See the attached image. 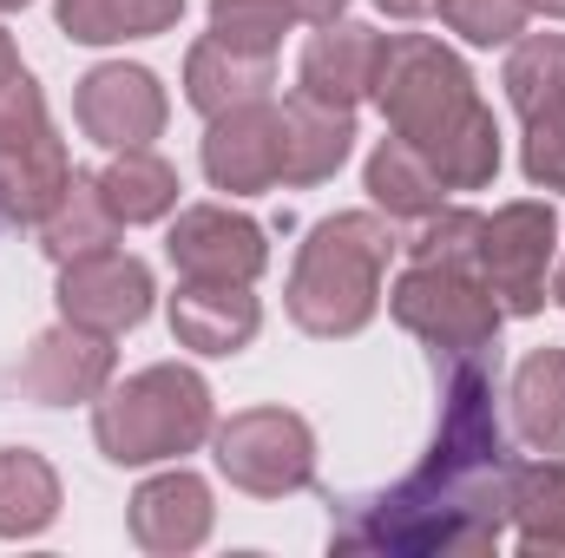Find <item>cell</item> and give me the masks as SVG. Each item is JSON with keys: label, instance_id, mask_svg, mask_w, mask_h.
I'll return each mask as SVG.
<instances>
[{"label": "cell", "instance_id": "obj_1", "mask_svg": "<svg viewBox=\"0 0 565 558\" xmlns=\"http://www.w3.org/2000/svg\"><path fill=\"white\" fill-rule=\"evenodd\" d=\"M440 420L422 466L382 493L342 500L329 526V552H388V558H487L507 546V493H513V447L500 427V348L480 355H434Z\"/></svg>", "mask_w": 565, "mask_h": 558}, {"label": "cell", "instance_id": "obj_4", "mask_svg": "<svg viewBox=\"0 0 565 558\" xmlns=\"http://www.w3.org/2000/svg\"><path fill=\"white\" fill-rule=\"evenodd\" d=\"M375 106L395 139L434 151L447 132H460L480 112V93H473V73L460 66V53H447L434 33H395L382 53V73H375Z\"/></svg>", "mask_w": 565, "mask_h": 558}, {"label": "cell", "instance_id": "obj_22", "mask_svg": "<svg viewBox=\"0 0 565 558\" xmlns=\"http://www.w3.org/2000/svg\"><path fill=\"white\" fill-rule=\"evenodd\" d=\"M362 184H369V197H375L382 217H408V224L427 217V211H440V197H447L440 171H434L408 139H382L375 144L369 164H362Z\"/></svg>", "mask_w": 565, "mask_h": 558}, {"label": "cell", "instance_id": "obj_12", "mask_svg": "<svg viewBox=\"0 0 565 558\" xmlns=\"http://www.w3.org/2000/svg\"><path fill=\"white\" fill-rule=\"evenodd\" d=\"M204 178L231 197H257L282 184V106L250 99L211 119L204 132Z\"/></svg>", "mask_w": 565, "mask_h": 558}, {"label": "cell", "instance_id": "obj_10", "mask_svg": "<svg viewBox=\"0 0 565 558\" xmlns=\"http://www.w3.org/2000/svg\"><path fill=\"white\" fill-rule=\"evenodd\" d=\"M73 112H79V132L106 151H139L164 132L171 106H164V86L151 66H126V60H106L79 79L73 93Z\"/></svg>", "mask_w": 565, "mask_h": 558}, {"label": "cell", "instance_id": "obj_20", "mask_svg": "<svg viewBox=\"0 0 565 558\" xmlns=\"http://www.w3.org/2000/svg\"><path fill=\"white\" fill-rule=\"evenodd\" d=\"M119 217H113V204H106V191H99V178L93 171H73V184H66V197L46 211V224H40V250L53 257V264H73V257H93V250H113L119 244Z\"/></svg>", "mask_w": 565, "mask_h": 558}, {"label": "cell", "instance_id": "obj_23", "mask_svg": "<svg viewBox=\"0 0 565 558\" xmlns=\"http://www.w3.org/2000/svg\"><path fill=\"white\" fill-rule=\"evenodd\" d=\"M513 427L533 453H565V348H533L513 375Z\"/></svg>", "mask_w": 565, "mask_h": 558}, {"label": "cell", "instance_id": "obj_18", "mask_svg": "<svg viewBox=\"0 0 565 558\" xmlns=\"http://www.w3.org/2000/svg\"><path fill=\"white\" fill-rule=\"evenodd\" d=\"M184 99L217 119L231 106H250V99H277V60H257V53H237L224 40H198L184 53Z\"/></svg>", "mask_w": 565, "mask_h": 558}, {"label": "cell", "instance_id": "obj_9", "mask_svg": "<svg viewBox=\"0 0 565 558\" xmlns=\"http://www.w3.org/2000/svg\"><path fill=\"white\" fill-rule=\"evenodd\" d=\"M164 257H171L178 277H198V282H257L270 270V237L244 211L191 204V211H178V224L164 237Z\"/></svg>", "mask_w": 565, "mask_h": 558}, {"label": "cell", "instance_id": "obj_35", "mask_svg": "<svg viewBox=\"0 0 565 558\" xmlns=\"http://www.w3.org/2000/svg\"><path fill=\"white\" fill-rule=\"evenodd\" d=\"M533 13H546V20H565V0H526Z\"/></svg>", "mask_w": 565, "mask_h": 558}, {"label": "cell", "instance_id": "obj_32", "mask_svg": "<svg viewBox=\"0 0 565 558\" xmlns=\"http://www.w3.org/2000/svg\"><path fill=\"white\" fill-rule=\"evenodd\" d=\"M289 7H296V20H309V26H329V20H342L349 0H289Z\"/></svg>", "mask_w": 565, "mask_h": 558}, {"label": "cell", "instance_id": "obj_26", "mask_svg": "<svg viewBox=\"0 0 565 558\" xmlns=\"http://www.w3.org/2000/svg\"><path fill=\"white\" fill-rule=\"evenodd\" d=\"M507 99L520 119H540V112H565V33H526L513 40V60L500 73Z\"/></svg>", "mask_w": 565, "mask_h": 558}, {"label": "cell", "instance_id": "obj_28", "mask_svg": "<svg viewBox=\"0 0 565 558\" xmlns=\"http://www.w3.org/2000/svg\"><path fill=\"white\" fill-rule=\"evenodd\" d=\"M289 26H296V7L289 0H211V40H224L237 53L277 60Z\"/></svg>", "mask_w": 565, "mask_h": 558}, {"label": "cell", "instance_id": "obj_25", "mask_svg": "<svg viewBox=\"0 0 565 558\" xmlns=\"http://www.w3.org/2000/svg\"><path fill=\"white\" fill-rule=\"evenodd\" d=\"M99 191H106V204H113L119 224H158V217L178 211V171L151 144L113 151V164L99 171Z\"/></svg>", "mask_w": 565, "mask_h": 558}, {"label": "cell", "instance_id": "obj_15", "mask_svg": "<svg viewBox=\"0 0 565 558\" xmlns=\"http://www.w3.org/2000/svg\"><path fill=\"white\" fill-rule=\"evenodd\" d=\"M211 519H217L211 486H204L198 473H184V466L145 480L139 493H132V539L158 558L198 552V546L211 539Z\"/></svg>", "mask_w": 565, "mask_h": 558}, {"label": "cell", "instance_id": "obj_5", "mask_svg": "<svg viewBox=\"0 0 565 558\" xmlns=\"http://www.w3.org/2000/svg\"><path fill=\"white\" fill-rule=\"evenodd\" d=\"M388 309L408 335H422L434 355H480V348H500V296L487 289L480 270H447V264H408L395 289H388Z\"/></svg>", "mask_w": 565, "mask_h": 558}, {"label": "cell", "instance_id": "obj_33", "mask_svg": "<svg viewBox=\"0 0 565 558\" xmlns=\"http://www.w3.org/2000/svg\"><path fill=\"white\" fill-rule=\"evenodd\" d=\"M375 7H382V13H395V20H422L434 0H375Z\"/></svg>", "mask_w": 565, "mask_h": 558}, {"label": "cell", "instance_id": "obj_16", "mask_svg": "<svg viewBox=\"0 0 565 558\" xmlns=\"http://www.w3.org/2000/svg\"><path fill=\"white\" fill-rule=\"evenodd\" d=\"M66 184H73V158L53 126L20 144H0V217L7 224H46V211L66 197Z\"/></svg>", "mask_w": 565, "mask_h": 558}, {"label": "cell", "instance_id": "obj_17", "mask_svg": "<svg viewBox=\"0 0 565 558\" xmlns=\"http://www.w3.org/2000/svg\"><path fill=\"white\" fill-rule=\"evenodd\" d=\"M282 106V184H322L355 151V112H335L322 99H277Z\"/></svg>", "mask_w": 565, "mask_h": 558}, {"label": "cell", "instance_id": "obj_37", "mask_svg": "<svg viewBox=\"0 0 565 558\" xmlns=\"http://www.w3.org/2000/svg\"><path fill=\"white\" fill-rule=\"evenodd\" d=\"M20 7H26V0H0V13H20Z\"/></svg>", "mask_w": 565, "mask_h": 558}, {"label": "cell", "instance_id": "obj_2", "mask_svg": "<svg viewBox=\"0 0 565 558\" xmlns=\"http://www.w3.org/2000/svg\"><path fill=\"white\" fill-rule=\"evenodd\" d=\"M395 250L402 237L382 211H335L309 224L296 270H289V322L316 342L362 335L382 309V277Z\"/></svg>", "mask_w": 565, "mask_h": 558}, {"label": "cell", "instance_id": "obj_31", "mask_svg": "<svg viewBox=\"0 0 565 558\" xmlns=\"http://www.w3.org/2000/svg\"><path fill=\"white\" fill-rule=\"evenodd\" d=\"M46 126H53L46 119V93L33 86V73H13L0 86V144H20L33 132H46Z\"/></svg>", "mask_w": 565, "mask_h": 558}, {"label": "cell", "instance_id": "obj_19", "mask_svg": "<svg viewBox=\"0 0 565 558\" xmlns=\"http://www.w3.org/2000/svg\"><path fill=\"white\" fill-rule=\"evenodd\" d=\"M507 519H513V546L520 552H565V460H513V493H507Z\"/></svg>", "mask_w": 565, "mask_h": 558}, {"label": "cell", "instance_id": "obj_3", "mask_svg": "<svg viewBox=\"0 0 565 558\" xmlns=\"http://www.w3.org/2000/svg\"><path fill=\"white\" fill-rule=\"evenodd\" d=\"M211 427H217L211 382L198 368H178V362H151L139 375L113 382L93 408V440L113 466L184 460L211 440Z\"/></svg>", "mask_w": 565, "mask_h": 558}, {"label": "cell", "instance_id": "obj_36", "mask_svg": "<svg viewBox=\"0 0 565 558\" xmlns=\"http://www.w3.org/2000/svg\"><path fill=\"white\" fill-rule=\"evenodd\" d=\"M553 302H565V264L553 270Z\"/></svg>", "mask_w": 565, "mask_h": 558}, {"label": "cell", "instance_id": "obj_34", "mask_svg": "<svg viewBox=\"0 0 565 558\" xmlns=\"http://www.w3.org/2000/svg\"><path fill=\"white\" fill-rule=\"evenodd\" d=\"M13 73H26V66H20V53H13V40H7V26H0V86H7Z\"/></svg>", "mask_w": 565, "mask_h": 558}, {"label": "cell", "instance_id": "obj_8", "mask_svg": "<svg viewBox=\"0 0 565 558\" xmlns=\"http://www.w3.org/2000/svg\"><path fill=\"white\" fill-rule=\"evenodd\" d=\"M119 375V348L113 335L99 329H79V322H53L33 335V348L20 355L13 368V388L33 401V408H73V401H99Z\"/></svg>", "mask_w": 565, "mask_h": 558}, {"label": "cell", "instance_id": "obj_38", "mask_svg": "<svg viewBox=\"0 0 565 558\" xmlns=\"http://www.w3.org/2000/svg\"><path fill=\"white\" fill-rule=\"evenodd\" d=\"M0 224H7V217H0Z\"/></svg>", "mask_w": 565, "mask_h": 558}, {"label": "cell", "instance_id": "obj_21", "mask_svg": "<svg viewBox=\"0 0 565 558\" xmlns=\"http://www.w3.org/2000/svg\"><path fill=\"white\" fill-rule=\"evenodd\" d=\"M60 33L79 46H119V40H151L184 20V0H53Z\"/></svg>", "mask_w": 565, "mask_h": 558}, {"label": "cell", "instance_id": "obj_7", "mask_svg": "<svg viewBox=\"0 0 565 558\" xmlns=\"http://www.w3.org/2000/svg\"><path fill=\"white\" fill-rule=\"evenodd\" d=\"M553 257H559V217L540 197L500 204L480 224V277L500 296L507 315H540L553 302Z\"/></svg>", "mask_w": 565, "mask_h": 558}, {"label": "cell", "instance_id": "obj_11", "mask_svg": "<svg viewBox=\"0 0 565 558\" xmlns=\"http://www.w3.org/2000/svg\"><path fill=\"white\" fill-rule=\"evenodd\" d=\"M60 315L79 322V329H99V335H126L151 315V264L126 257V250H93V257H73L60 264Z\"/></svg>", "mask_w": 565, "mask_h": 558}, {"label": "cell", "instance_id": "obj_13", "mask_svg": "<svg viewBox=\"0 0 565 558\" xmlns=\"http://www.w3.org/2000/svg\"><path fill=\"white\" fill-rule=\"evenodd\" d=\"M382 53H388V33H375V26H362V20H329V26L302 46L296 93H302V99H322V106H335V112H355L362 99H375Z\"/></svg>", "mask_w": 565, "mask_h": 558}, {"label": "cell", "instance_id": "obj_30", "mask_svg": "<svg viewBox=\"0 0 565 558\" xmlns=\"http://www.w3.org/2000/svg\"><path fill=\"white\" fill-rule=\"evenodd\" d=\"M520 164L540 191H565V112H540L526 119V144H520Z\"/></svg>", "mask_w": 565, "mask_h": 558}, {"label": "cell", "instance_id": "obj_29", "mask_svg": "<svg viewBox=\"0 0 565 558\" xmlns=\"http://www.w3.org/2000/svg\"><path fill=\"white\" fill-rule=\"evenodd\" d=\"M434 7L467 46H513L526 33V20H533L526 0H434Z\"/></svg>", "mask_w": 565, "mask_h": 558}, {"label": "cell", "instance_id": "obj_27", "mask_svg": "<svg viewBox=\"0 0 565 558\" xmlns=\"http://www.w3.org/2000/svg\"><path fill=\"white\" fill-rule=\"evenodd\" d=\"M480 211H427L415 217V230L402 237L408 264H447V270H480Z\"/></svg>", "mask_w": 565, "mask_h": 558}, {"label": "cell", "instance_id": "obj_14", "mask_svg": "<svg viewBox=\"0 0 565 558\" xmlns=\"http://www.w3.org/2000/svg\"><path fill=\"white\" fill-rule=\"evenodd\" d=\"M264 329V309L250 282H198L184 277L171 296V335L191 355H244Z\"/></svg>", "mask_w": 565, "mask_h": 558}, {"label": "cell", "instance_id": "obj_24", "mask_svg": "<svg viewBox=\"0 0 565 558\" xmlns=\"http://www.w3.org/2000/svg\"><path fill=\"white\" fill-rule=\"evenodd\" d=\"M60 519V473L33 447H0V539H40Z\"/></svg>", "mask_w": 565, "mask_h": 558}, {"label": "cell", "instance_id": "obj_6", "mask_svg": "<svg viewBox=\"0 0 565 558\" xmlns=\"http://www.w3.org/2000/svg\"><path fill=\"white\" fill-rule=\"evenodd\" d=\"M211 447H217V473L250 500H282L316 480V433L289 408H244L224 427H211Z\"/></svg>", "mask_w": 565, "mask_h": 558}]
</instances>
